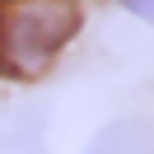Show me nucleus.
Listing matches in <instances>:
<instances>
[{
  "mask_svg": "<svg viewBox=\"0 0 154 154\" xmlns=\"http://www.w3.org/2000/svg\"><path fill=\"white\" fill-rule=\"evenodd\" d=\"M79 0H0V70L42 75L79 33Z\"/></svg>",
  "mask_w": 154,
  "mask_h": 154,
  "instance_id": "obj_1",
  "label": "nucleus"
},
{
  "mask_svg": "<svg viewBox=\"0 0 154 154\" xmlns=\"http://www.w3.org/2000/svg\"><path fill=\"white\" fill-rule=\"evenodd\" d=\"M84 154H154V126L140 117H126V122H107L103 131L89 140Z\"/></svg>",
  "mask_w": 154,
  "mask_h": 154,
  "instance_id": "obj_2",
  "label": "nucleus"
},
{
  "mask_svg": "<svg viewBox=\"0 0 154 154\" xmlns=\"http://www.w3.org/2000/svg\"><path fill=\"white\" fill-rule=\"evenodd\" d=\"M0 154H47V117L14 112L0 122Z\"/></svg>",
  "mask_w": 154,
  "mask_h": 154,
  "instance_id": "obj_3",
  "label": "nucleus"
},
{
  "mask_svg": "<svg viewBox=\"0 0 154 154\" xmlns=\"http://www.w3.org/2000/svg\"><path fill=\"white\" fill-rule=\"evenodd\" d=\"M126 10L135 14V19H145V23H154V0H122Z\"/></svg>",
  "mask_w": 154,
  "mask_h": 154,
  "instance_id": "obj_4",
  "label": "nucleus"
}]
</instances>
